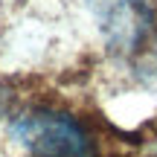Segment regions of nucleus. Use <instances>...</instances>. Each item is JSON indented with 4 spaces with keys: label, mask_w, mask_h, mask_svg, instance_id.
<instances>
[{
    "label": "nucleus",
    "mask_w": 157,
    "mask_h": 157,
    "mask_svg": "<svg viewBox=\"0 0 157 157\" xmlns=\"http://www.w3.org/2000/svg\"><path fill=\"white\" fill-rule=\"evenodd\" d=\"M12 134L32 157H99L96 140L76 117L58 111H26L12 122Z\"/></svg>",
    "instance_id": "1"
},
{
    "label": "nucleus",
    "mask_w": 157,
    "mask_h": 157,
    "mask_svg": "<svg viewBox=\"0 0 157 157\" xmlns=\"http://www.w3.org/2000/svg\"><path fill=\"white\" fill-rule=\"evenodd\" d=\"M113 50L146 58L157 50V15L148 0H87Z\"/></svg>",
    "instance_id": "2"
}]
</instances>
